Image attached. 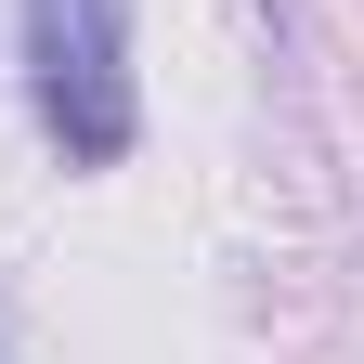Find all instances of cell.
<instances>
[{"label":"cell","mask_w":364,"mask_h":364,"mask_svg":"<svg viewBox=\"0 0 364 364\" xmlns=\"http://www.w3.org/2000/svg\"><path fill=\"white\" fill-rule=\"evenodd\" d=\"M26 105L65 169H117L144 130L130 91V0H26Z\"/></svg>","instance_id":"1"},{"label":"cell","mask_w":364,"mask_h":364,"mask_svg":"<svg viewBox=\"0 0 364 364\" xmlns=\"http://www.w3.org/2000/svg\"><path fill=\"white\" fill-rule=\"evenodd\" d=\"M273 14H287V0H273Z\"/></svg>","instance_id":"2"}]
</instances>
